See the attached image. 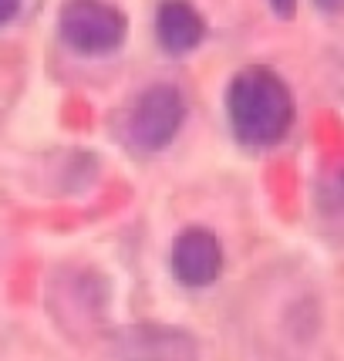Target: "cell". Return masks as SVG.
I'll list each match as a JSON object with an SVG mask.
<instances>
[{
	"label": "cell",
	"instance_id": "6da1fadb",
	"mask_svg": "<svg viewBox=\"0 0 344 361\" xmlns=\"http://www.w3.org/2000/svg\"><path fill=\"white\" fill-rule=\"evenodd\" d=\"M230 128L243 145H277L294 122V98L287 81L264 64L236 71L226 88Z\"/></svg>",
	"mask_w": 344,
	"mask_h": 361
},
{
	"label": "cell",
	"instance_id": "7a4b0ae2",
	"mask_svg": "<svg viewBox=\"0 0 344 361\" xmlns=\"http://www.w3.org/2000/svg\"><path fill=\"white\" fill-rule=\"evenodd\" d=\"M58 34L75 54L98 58L122 47L128 20L109 0H64L58 14Z\"/></svg>",
	"mask_w": 344,
	"mask_h": 361
},
{
	"label": "cell",
	"instance_id": "3957f363",
	"mask_svg": "<svg viewBox=\"0 0 344 361\" xmlns=\"http://www.w3.org/2000/svg\"><path fill=\"white\" fill-rule=\"evenodd\" d=\"M186 122V98L176 85H152L139 94L125 122L128 142L142 152L166 149Z\"/></svg>",
	"mask_w": 344,
	"mask_h": 361
},
{
	"label": "cell",
	"instance_id": "277c9868",
	"mask_svg": "<svg viewBox=\"0 0 344 361\" xmlns=\"http://www.w3.org/2000/svg\"><path fill=\"white\" fill-rule=\"evenodd\" d=\"M118 361H199L196 338L172 324H128L115 338Z\"/></svg>",
	"mask_w": 344,
	"mask_h": 361
},
{
	"label": "cell",
	"instance_id": "5b68a950",
	"mask_svg": "<svg viewBox=\"0 0 344 361\" xmlns=\"http://www.w3.org/2000/svg\"><path fill=\"white\" fill-rule=\"evenodd\" d=\"M223 270V247L216 233H209L203 226H189L176 236L172 243V274L176 281L186 287H206L213 283Z\"/></svg>",
	"mask_w": 344,
	"mask_h": 361
},
{
	"label": "cell",
	"instance_id": "8992f818",
	"mask_svg": "<svg viewBox=\"0 0 344 361\" xmlns=\"http://www.w3.org/2000/svg\"><path fill=\"white\" fill-rule=\"evenodd\" d=\"M156 37L169 54H189L206 37V20L189 0H159Z\"/></svg>",
	"mask_w": 344,
	"mask_h": 361
},
{
	"label": "cell",
	"instance_id": "52a82bcc",
	"mask_svg": "<svg viewBox=\"0 0 344 361\" xmlns=\"http://www.w3.org/2000/svg\"><path fill=\"white\" fill-rule=\"evenodd\" d=\"M20 4H24V0H0V27L14 20L17 11H20Z\"/></svg>",
	"mask_w": 344,
	"mask_h": 361
},
{
	"label": "cell",
	"instance_id": "ba28073f",
	"mask_svg": "<svg viewBox=\"0 0 344 361\" xmlns=\"http://www.w3.org/2000/svg\"><path fill=\"white\" fill-rule=\"evenodd\" d=\"M266 4L277 17H294V11H297V0H266Z\"/></svg>",
	"mask_w": 344,
	"mask_h": 361
},
{
	"label": "cell",
	"instance_id": "9c48e42d",
	"mask_svg": "<svg viewBox=\"0 0 344 361\" xmlns=\"http://www.w3.org/2000/svg\"><path fill=\"white\" fill-rule=\"evenodd\" d=\"M314 4H317L324 14H341L344 11V0H314Z\"/></svg>",
	"mask_w": 344,
	"mask_h": 361
}]
</instances>
